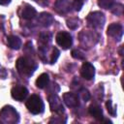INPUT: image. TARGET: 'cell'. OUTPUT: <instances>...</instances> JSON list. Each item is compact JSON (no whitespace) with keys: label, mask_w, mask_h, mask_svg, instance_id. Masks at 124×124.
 Returning a JSON list of instances; mask_svg holds the SVG:
<instances>
[{"label":"cell","mask_w":124,"mask_h":124,"mask_svg":"<svg viewBox=\"0 0 124 124\" xmlns=\"http://www.w3.org/2000/svg\"><path fill=\"white\" fill-rule=\"evenodd\" d=\"M17 72L26 77H30L37 68V64L29 57H19L16 63Z\"/></svg>","instance_id":"cell-1"},{"label":"cell","mask_w":124,"mask_h":124,"mask_svg":"<svg viewBox=\"0 0 124 124\" xmlns=\"http://www.w3.org/2000/svg\"><path fill=\"white\" fill-rule=\"evenodd\" d=\"M107 33H108V36H110L114 40L120 41L121 38H122V35H123L122 25L119 24V23H111V24L108 25Z\"/></svg>","instance_id":"cell-6"},{"label":"cell","mask_w":124,"mask_h":124,"mask_svg":"<svg viewBox=\"0 0 124 124\" xmlns=\"http://www.w3.org/2000/svg\"><path fill=\"white\" fill-rule=\"evenodd\" d=\"M88 111H89L90 115L92 117H94L95 119L102 120V118H103V110H102L100 106H98V105H91L89 107V108H88Z\"/></svg>","instance_id":"cell-14"},{"label":"cell","mask_w":124,"mask_h":124,"mask_svg":"<svg viewBox=\"0 0 124 124\" xmlns=\"http://www.w3.org/2000/svg\"><path fill=\"white\" fill-rule=\"evenodd\" d=\"M102 119H103V118H102ZM103 121H104V122H107V123H109V124L112 123V122H111L110 120H108V119H103Z\"/></svg>","instance_id":"cell-26"},{"label":"cell","mask_w":124,"mask_h":124,"mask_svg":"<svg viewBox=\"0 0 124 124\" xmlns=\"http://www.w3.org/2000/svg\"><path fill=\"white\" fill-rule=\"evenodd\" d=\"M105 16L101 12H93L87 16L88 25L92 28H102L105 23Z\"/></svg>","instance_id":"cell-4"},{"label":"cell","mask_w":124,"mask_h":124,"mask_svg":"<svg viewBox=\"0 0 124 124\" xmlns=\"http://www.w3.org/2000/svg\"><path fill=\"white\" fill-rule=\"evenodd\" d=\"M49 82V78H48V75L44 73L42 75L39 76V78L36 79V86L38 88H45Z\"/></svg>","instance_id":"cell-16"},{"label":"cell","mask_w":124,"mask_h":124,"mask_svg":"<svg viewBox=\"0 0 124 124\" xmlns=\"http://www.w3.org/2000/svg\"><path fill=\"white\" fill-rule=\"evenodd\" d=\"M63 101L69 108H77L79 105V99L78 95L72 92H66L63 95Z\"/></svg>","instance_id":"cell-11"},{"label":"cell","mask_w":124,"mask_h":124,"mask_svg":"<svg viewBox=\"0 0 124 124\" xmlns=\"http://www.w3.org/2000/svg\"><path fill=\"white\" fill-rule=\"evenodd\" d=\"M0 118L4 123H16L19 120V115L13 107L6 106L0 111Z\"/></svg>","instance_id":"cell-3"},{"label":"cell","mask_w":124,"mask_h":124,"mask_svg":"<svg viewBox=\"0 0 124 124\" xmlns=\"http://www.w3.org/2000/svg\"><path fill=\"white\" fill-rule=\"evenodd\" d=\"M106 107H107V109H108V113L111 116H115L116 115V107H112V102L111 101H108L106 103Z\"/></svg>","instance_id":"cell-21"},{"label":"cell","mask_w":124,"mask_h":124,"mask_svg":"<svg viewBox=\"0 0 124 124\" xmlns=\"http://www.w3.org/2000/svg\"><path fill=\"white\" fill-rule=\"evenodd\" d=\"M122 49H123V46H121V48H120V50H119V53H120V55H123V54H122Z\"/></svg>","instance_id":"cell-27"},{"label":"cell","mask_w":124,"mask_h":124,"mask_svg":"<svg viewBox=\"0 0 124 124\" xmlns=\"http://www.w3.org/2000/svg\"><path fill=\"white\" fill-rule=\"evenodd\" d=\"M11 0H0V5H7L10 3Z\"/></svg>","instance_id":"cell-25"},{"label":"cell","mask_w":124,"mask_h":124,"mask_svg":"<svg viewBox=\"0 0 124 124\" xmlns=\"http://www.w3.org/2000/svg\"><path fill=\"white\" fill-rule=\"evenodd\" d=\"M78 95H79V97L82 99L83 102H87V101L90 99V93H89V91H88L87 89H85V88H82L81 90H79Z\"/></svg>","instance_id":"cell-19"},{"label":"cell","mask_w":124,"mask_h":124,"mask_svg":"<svg viewBox=\"0 0 124 124\" xmlns=\"http://www.w3.org/2000/svg\"><path fill=\"white\" fill-rule=\"evenodd\" d=\"M11 94H12V97L16 100V101H22L24 100L27 95H28V90L24 87V86H21V85H16L15 87L12 88V91H11Z\"/></svg>","instance_id":"cell-9"},{"label":"cell","mask_w":124,"mask_h":124,"mask_svg":"<svg viewBox=\"0 0 124 124\" xmlns=\"http://www.w3.org/2000/svg\"><path fill=\"white\" fill-rule=\"evenodd\" d=\"M110 9H111V12L116 16H122V14H123V5H121V4L112 5Z\"/></svg>","instance_id":"cell-18"},{"label":"cell","mask_w":124,"mask_h":124,"mask_svg":"<svg viewBox=\"0 0 124 124\" xmlns=\"http://www.w3.org/2000/svg\"><path fill=\"white\" fill-rule=\"evenodd\" d=\"M67 26L70 28V29H76L78 26V18H70L67 20Z\"/></svg>","instance_id":"cell-22"},{"label":"cell","mask_w":124,"mask_h":124,"mask_svg":"<svg viewBox=\"0 0 124 124\" xmlns=\"http://www.w3.org/2000/svg\"><path fill=\"white\" fill-rule=\"evenodd\" d=\"M72 56L74 57V58H76V59H78V60H82V59H84V53H83V51H81L80 49H73L72 50Z\"/></svg>","instance_id":"cell-20"},{"label":"cell","mask_w":124,"mask_h":124,"mask_svg":"<svg viewBox=\"0 0 124 124\" xmlns=\"http://www.w3.org/2000/svg\"><path fill=\"white\" fill-rule=\"evenodd\" d=\"M37 20L42 26L47 27V26L51 25V23L53 22V16L48 13H41L39 15Z\"/></svg>","instance_id":"cell-13"},{"label":"cell","mask_w":124,"mask_h":124,"mask_svg":"<svg viewBox=\"0 0 124 124\" xmlns=\"http://www.w3.org/2000/svg\"><path fill=\"white\" fill-rule=\"evenodd\" d=\"M48 103H49L51 110H54L55 112H58V113H61L64 111V107L62 105V101L56 94H52L48 97Z\"/></svg>","instance_id":"cell-7"},{"label":"cell","mask_w":124,"mask_h":124,"mask_svg":"<svg viewBox=\"0 0 124 124\" xmlns=\"http://www.w3.org/2000/svg\"><path fill=\"white\" fill-rule=\"evenodd\" d=\"M55 39H56V43H57L63 49H68V48L72 46V44H73L72 36H71L70 33H68V32L61 31V32L57 33Z\"/></svg>","instance_id":"cell-5"},{"label":"cell","mask_w":124,"mask_h":124,"mask_svg":"<svg viewBox=\"0 0 124 124\" xmlns=\"http://www.w3.org/2000/svg\"><path fill=\"white\" fill-rule=\"evenodd\" d=\"M80 75L83 78L90 80L94 78L95 75V68L94 66L89 62H84L80 69Z\"/></svg>","instance_id":"cell-8"},{"label":"cell","mask_w":124,"mask_h":124,"mask_svg":"<svg viewBox=\"0 0 124 124\" xmlns=\"http://www.w3.org/2000/svg\"><path fill=\"white\" fill-rule=\"evenodd\" d=\"M26 108L31 113L39 114L44 111L45 105L41 97H39L38 95H31V97H29L26 101Z\"/></svg>","instance_id":"cell-2"},{"label":"cell","mask_w":124,"mask_h":124,"mask_svg":"<svg viewBox=\"0 0 124 124\" xmlns=\"http://www.w3.org/2000/svg\"><path fill=\"white\" fill-rule=\"evenodd\" d=\"M37 15V11L34 7L30 6V5H25L22 9H21V17L23 19H26V20H29V19H32L36 16Z\"/></svg>","instance_id":"cell-12"},{"label":"cell","mask_w":124,"mask_h":124,"mask_svg":"<svg viewBox=\"0 0 124 124\" xmlns=\"http://www.w3.org/2000/svg\"><path fill=\"white\" fill-rule=\"evenodd\" d=\"M84 1H85V0H74V2H73V7L75 8V10H76V11H79V10L81 9V7H82Z\"/></svg>","instance_id":"cell-24"},{"label":"cell","mask_w":124,"mask_h":124,"mask_svg":"<svg viewBox=\"0 0 124 124\" xmlns=\"http://www.w3.org/2000/svg\"><path fill=\"white\" fill-rule=\"evenodd\" d=\"M7 43L12 49H19L21 46V40L17 36H14V35L9 36L7 38Z\"/></svg>","instance_id":"cell-15"},{"label":"cell","mask_w":124,"mask_h":124,"mask_svg":"<svg viewBox=\"0 0 124 124\" xmlns=\"http://www.w3.org/2000/svg\"><path fill=\"white\" fill-rule=\"evenodd\" d=\"M59 54H60L59 50H58L56 47H54V48L52 49V51H51V56H50V63H51V64H54V63L56 62V60H57L58 57H59Z\"/></svg>","instance_id":"cell-23"},{"label":"cell","mask_w":124,"mask_h":124,"mask_svg":"<svg viewBox=\"0 0 124 124\" xmlns=\"http://www.w3.org/2000/svg\"><path fill=\"white\" fill-rule=\"evenodd\" d=\"M71 8L72 4L68 0H57L54 4V10L60 15L68 14L71 11Z\"/></svg>","instance_id":"cell-10"},{"label":"cell","mask_w":124,"mask_h":124,"mask_svg":"<svg viewBox=\"0 0 124 124\" xmlns=\"http://www.w3.org/2000/svg\"><path fill=\"white\" fill-rule=\"evenodd\" d=\"M98 5L103 9H110L113 5V0H98Z\"/></svg>","instance_id":"cell-17"}]
</instances>
